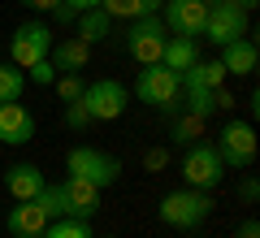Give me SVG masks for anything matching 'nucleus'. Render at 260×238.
Instances as JSON below:
<instances>
[{"label": "nucleus", "instance_id": "1", "mask_svg": "<svg viewBox=\"0 0 260 238\" xmlns=\"http://www.w3.org/2000/svg\"><path fill=\"white\" fill-rule=\"evenodd\" d=\"M135 95H139L143 104H156L165 117H178L182 113V78H178L174 70H165V65H143L139 78H135Z\"/></svg>", "mask_w": 260, "mask_h": 238}, {"label": "nucleus", "instance_id": "2", "mask_svg": "<svg viewBox=\"0 0 260 238\" xmlns=\"http://www.w3.org/2000/svg\"><path fill=\"white\" fill-rule=\"evenodd\" d=\"M213 217V199L208 191H195V186H182V191H169L160 199V221L169 229H200Z\"/></svg>", "mask_w": 260, "mask_h": 238}, {"label": "nucleus", "instance_id": "3", "mask_svg": "<svg viewBox=\"0 0 260 238\" xmlns=\"http://www.w3.org/2000/svg\"><path fill=\"white\" fill-rule=\"evenodd\" d=\"M65 174H74V178H87V182H95L104 191V186H113L121 178V160L109 152H100V147H70V156H65Z\"/></svg>", "mask_w": 260, "mask_h": 238}, {"label": "nucleus", "instance_id": "4", "mask_svg": "<svg viewBox=\"0 0 260 238\" xmlns=\"http://www.w3.org/2000/svg\"><path fill=\"white\" fill-rule=\"evenodd\" d=\"M213 147H217V156H221L225 169H251L256 165V130H251V121L230 117Z\"/></svg>", "mask_w": 260, "mask_h": 238}, {"label": "nucleus", "instance_id": "5", "mask_svg": "<svg viewBox=\"0 0 260 238\" xmlns=\"http://www.w3.org/2000/svg\"><path fill=\"white\" fill-rule=\"evenodd\" d=\"M200 35H204L213 48H225V44H234V39L251 35V18L239 9V5L221 0V5H208V18H204V30H200Z\"/></svg>", "mask_w": 260, "mask_h": 238}, {"label": "nucleus", "instance_id": "6", "mask_svg": "<svg viewBox=\"0 0 260 238\" xmlns=\"http://www.w3.org/2000/svg\"><path fill=\"white\" fill-rule=\"evenodd\" d=\"M182 178L186 186H195V191H217L225 178V165H221V156H217L213 143H191L182 156Z\"/></svg>", "mask_w": 260, "mask_h": 238}, {"label": "nucleus", "instance_id": "7", "mask_svg": "<svg viewBox=\"0 0 260 238\" xmlns=\"http://www.w3.org/2000/svg\"><path fill=\"white\" fill-rule=\"evenodd\" d=\"M78 104L87 109L91 121H117L121 113H126L130 95H126V87H121L117 78H95V83L83 87V100H78Z\"/></svg>", "mask_w": 260, "mask_h": 238}, {"label": "nucleus", "instance_id": "8", "mask_svg": "<svg viewBox=\"0 0 260 238\" xmlns=\"http://www.w3.org/2000/svg\"><path fill=\"white\" fill-rule=\"evenodd\" d=\"M165 22H160V13L156 18H135L130 22V30H126V52L135 56L139 65H160V52H165Z\"/></svg>", "mask_w": 260, "mask_h": 238}, {"label": "nucleus", "instance_id": "9", "mask_svg": "<svg viewBox=\"0 0 260 238\" xmlns=\"http://www.w3.org/2000/svg\"><path fill=\"white\" fill-rule=\"evenodd\" d=\"M48 48H52L48 22H22V26L13 30V39H9V61L18 65V70H30L35 61L48 56Z\"/></svg>", "mask_w": 260, "mask_h": 238}, {"label": "nucleus", "instance_id": "10", "mask_svg": "<svg viewBox=\"0 0 260 238\" xmlns=\"http://www.w3.org/2000/svg\"><path fill=\"white\" fill-rule=\"evenodd\" d=\"M160 13H165V26L174 30V35H200V30H204V18H208V5L204 0H165V5H160Z\"/></svg>", "mask_w": 260, "mask_h": 238}, {"label": "nucleus", "instance_id": "11", "mask_svg": "<svg viewBox=\"0 0 260 238\" xmlns=\"http://www.w3.org/2000/svg\"><path fill=\"white\" fill-rule=\"evenodd\" d=\"M30 139H35V117H30V109H22L18 100H13V104H0V143L26 147Z\"/></svg>", "mask_w": 260, "mask_h": 238}, {"label": "nucleus", "instance_id": "12", "mask_svg": "<svg viewBox=\"0 0 260 238\" xmlns=\"http://www.w3.org/2000/svg\"><path fill=\"white\" fill-rule=\"evenodd\" d=\"M61 191H65V203H70V217H78V221H91L95 212H100V186L95 182H87V178H65L61 182Z\"/></svg>", "mask_w": 260, "mask_h": 238}, {"label": "nucleus", "instance_id": "13", "mask_svg": "<svg viewBox=\"0 0 260 238\" xmlns=\"http://www.w3.org/2000/svg\"><path fill=\"white\" fill-rule=\"evenodd\" d=\"M48 61H52V70H61V74H83L87 61H91V44H83L78 35H70V39H52V48H48Z\"/></svg>", "mask_w": 260, "mask_h": 238}, {"label": "nucleus", "instance_id": "14", "mask_svg": "<svg viewBox=\"0 0 260 238\" xmlns=\"http://www.w3.org/2000/svg\"><path fill=\"white\" fill-rule=\"evenodd\" d=\"M5 191L13 195V203L35 199V195L44 191V169L30 165V160H18V165H9V169H5Z\"/></svg>", "mask_w": 260, "mask_h": 238}, {"label": "nucleus", "instance_id": "15", "mask_svg": "<svg viewBox=\"0 0 260 238\" xmlns=\"http://www.w3.org/2000/svg\"><path fill=\"white\" fill-rule=\"evenodd\" d=\"M217 61H221L225 74H234V78H251V74H256V61H260V48H256L251 35H243V39H234V44H225Z\"/></svg>", "mask_w": 260, "mask_h": 238}, {"label": "nucleus", "instance_id": "16", "mask_svg": "<svg viewBox=\"0 0 260 238\" xmlns=\"http://www.w3.org/2000/svg\"><path fill=\"white\" fill-rule=\"evenodd\" d=\"M5 229H9L13 238H39V234L48 229V217H44V208H39L35 199H22L18 208H9Z\"/></svg>", "mask_w": 260, "mask_h": 238}, {"label": "nucleus", "instance_id": "17", "mask_svg": "<svg viewBox=\"0 0 260 238\" xmlns=\"http://www.w3.org/2000/svg\"><path fill=\"white\" fill-rule=\"evenodd\" d=\"M195 61H200V44H195L191 35H169L165 39V52H160V65H165V70L182 74V70H191Z\"/></svg>", "mask_w": 260, "mask_h": 238}, {"label": "nucleus", "instance_id": "18", "mask_svg": "<svg viewBox=\"0 0 260 238\" xmlns=\"http://www.w3.org/2000/svg\"><path fill=\"white\" fill-rule=\"evenodd\" d=\"M178 78H182V87H208V91H217V87H225L230 74H225L221 61H195L191 70H182Z\"/></svg>", "mask_w": 260, "mask_h": 238}, {"label": "nucleus", "instance_id": "19", "mask_svg": "<svg viewBox=\"0 0 260 238\" xmlns=\"http://www.w3.org/2000/svg\"><path fill=\"white\" fill-rule=\"evenodd\" d=\"M74 26H78V39H83V44H104V39H109V30H113V18L100 9V5H95V9L78 13Z\"/></svg>", "mask_w": 260, "mask_h": 238}, {"label": "nucleus", "instance_id": "20", "mask_svg": "<svg viewBox=\"0 0 260 238\" xmlns=\"http://www.w3.org/2000/svg\"><path fill=\"white\" fill-rule=\"evenodd\" d=\"M169 139H174L178 147H191V143H200L204 139V121L200 117H191V113H178V117H169Z\"/></svg>", "mask_w": 260, "mask_h": 238}, {"label": "nucleus", "instance_id": "21", "mask_svg": "<svg viewBox=\"0 0 260 238\" xmlns=\"http://www.w3.org/2000/svg\"><path fill=\"white\" fill-rule=\"evenodd\" d=\"M182 91H186L182 109L191 113V117H200V121L217 117V91H208V87H182Z\"/></svg>", "mask_w": 260, "mask_h": 238}, {"label": "nucleus", "instance_id": "22", "mask_svg": "<svg viewBox=\"0 0 260 238\" xmlns=\"http://www.w3.org/2000/svg\"><path fill=\"white\" fill-rule=\"evenodd\" d=\"M26 95V70H18V65H0V104H13Z\"/></svg>", "mask_w": 260, "mask_h": 238}, {"label": "nucleus", "instance_id": "23", "mask_svg": "<svg viewBox=\"0 0 260 238\" xmlns=\"http://www.w3.org/2000/svg\"><path fill=\"white\" fill-rule=\"evenodd\" d=\"M39 238H95L91 234V221H78V217H56L48 221V229Z\"/></svg>", "mask_w": 260, "mask_h": 238}, {"label": "nucleus", "instance_id": "24", "mask_svg": "<svg viewBox=\"0 0 260 238\" xmlns=\"http://www.w3.org/2000/svg\"><path fill=\"white\" fill-rule=\"evenodd\" d=\"M35 203L44 208V217L48 221H56V217H70V203H65V191H61V182H44V191L35 195Z\"/></svg>", "mask_w": 260, "mask_h": 238}, {"label": "nucleus", "instance_id": "25", "mask_svg": "<svg viewBox=\"0 0 260 238\" xmlns=\"http://www.w3.org/2000/svg\"><path fill=\"white\" fill-rule=\"evenodd\" d=\"M83 87H87V78H83V74H56L52 91L61 95V104H78V100H83Z\"/></svg>", "mask_w": 260, "mask_h": 238}, {"label": "nucleus", "instance_id": "26", "mask_svg": "<svg viewBox=\"0 0 260 238\" xmlns=\"http://www.w3.org/2000/svg\"><path fill=\"white\" fill-rule=\"evenodd\" d=\"M100 9L109 13L113 22H117V18H126V22H135V18H148V13H143V0H100Z\"/></svg>", "mask_w": 260, "mask_h": 238}, {"label": "nucleus", "instance_id": "27", "mask_svg": "<svg viewBox=\"0 0 260 238\" xmlns=\"http://www.w3.org/2000/svg\"><path fill=\"white\" fill-rule=\"evenodd\" d=\"M65 126L74 130V134H83V130H91L95 121L87 117V109H83V104H65Z\"/></svg>", "mask_w": 260, "mask_h": 238}, {"label": "nucleus", "instance_id": "28", "mask_svg": "<svg viewBox=\"0 0 260 238\" xmlns=\"http://www.w3.org/2000/svg\"><path fill=\"white\" fill-rule=\"evenodd\" d=\"M26 78H30L35 87H52V83H56V70H52V61L44 56V61H35V65L26 70Z\"/></svg>", "mask_w": 260, "mask_h": 238}, {"label": "nucleus", "instance_id": "29", "mask_svg": "<svg viewBox=\"0 0 260 238\" xmlns=\"http://www.w3.org/2000/svg\"><path fill=\"white\" fill-rule=\"evenodd\" d=\"M48 13H52V22H56V26H74V22H78V9H70L65 0H56V5H52Z\"/></svg>", "mask_w": 260, "mask_h": 238}, {"label": "nucleus", "instance_id": "30", "mask_svg": "<svg viewBox=\"0 0 260 238\" xmlns=\"http://www.w3.org/2000/svg\"><path fill=\"white\" fill-rule=\"evenodd\" d=\"M143 165H148L152 174H156V169H165V165H169V152H165V147H148V156H143Z\"/></svg>", "mask_w": 260, "mask_h": 238}, {"label": "nucleus", "instance_id": "31", "mask_svg": "<svg viewBox=\"0 0 260 238\" xmlns=\"http://www.w3.org/2000/svg\"><path fill=\"white\" fill-rule=\"evenodd\" d=\"M239 195H243V203H247V208H251V203L260 199V182H256V178H243V186H239Z\"/></svg>", "mask_w": 260, "mask_h": 238}, {"label": "nucleus", "instance_id": "32", "mask_svg": "<svg viewBox=\"0 0 260 238\" xmlns=\"http://www.w3.org/2000/svg\"><path fill=\"white\" fill-rule=\"evenodd\" d=\"M239 238H260V221H256V217H247V221L239 225Z\"/></svg>", "mask_w": 260, "mask_h": 238}, {"label": "nucleus", "instance_id": "33", "mask_svg": "<svg viewBox=\"0 0 260 238\" xmlns=\"http://www.w3.org/2000/svg\"><path fill=\"white\" fill-rule=\"evenodd\" d=\"M225 109H234V95L225 87H217V113H225Z\"/></svg>", "mask_w": 260, "mask_h": 238}, {"label": "nucleus", "instance_id": "34", "mask_svg": "<svg viewBox=\"0 0 260 238\" xmlns=\"http://www.w3.org/2000/svg\"><path fill=\"white\" fill-rule=\"evenodd\" d=\"M65 5H70V9H78V13H87V9H95L100 0H65Z\"/></svg>", "mask_w": 260, "mask_h": 238}, {"label": "nucleus", "instance_id": "35", "mask_svg": "<svg viewBox=\"0 0 260 238\" xmlns=\"http://www.w3.org/2000/svg\"><path fill=\"white\" fill-rule=\"evenodd\" d=\"M22 5H26V9H39V13H48L56 5V0H22Z\"/></svg>", "mask_w": 260, "mask_h": 238}, {"label": "nucleus", "instance_id": "36", "mask_svg": "<svg viewBox=\"0 0 260 238\" xmlns=\"http://www.w3.org/2000/svg\"><path fill=\"white\" fill-rule=\"evenodd\" d=\"M160 5H165V0H143V13H148V18H156Z\"/></svg>", "mask_w": 260, "mask_h": 238}, {"label": "nucleus", "instance_id": "37", "mask_svg": "<svg viewBox=\"0 0 260 238\" xmlns=\"http://www.w3.org/2000/svg\"><path fill=\"white\" fill-rule=\"evenodd\" d=\"M230 5H239L243 13H251V9H256V5H260V0H230Z\"/></svg>", "mask_w": 260, "mask_h": 238}, {"label": "nucleus", "instance_id": "38", "mask_svg": "<svg viewBox=\"0 0 260 238\" xmlns=\"http://www.w3.org/2000/svg\"><path fill=\"white\" fill-rule=\"evenodd\" d=\"M204 5H221V0H204Z\"/></svg>", "mask_w": 260, "mask_h": 238}, {"label": "nucleus", "instance_id": "39", "mask_svg": "<svg viewBox=\"0 0 260 238\" xmlns=\"http://www.w3.org/2000/svg\"><path fill=\"white\" fill-rule=\"evenodd\" d=\"M104 238H117V234H104Z\"/></svg>", "mask_w": 260, "mask_h": 238}]
</instances>
